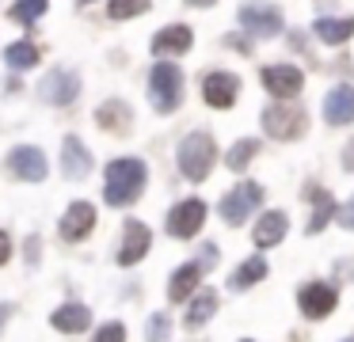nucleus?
<instances>
[{"label":"nucleus","instance_id":"f03ea898","mask_svg":"<svg viewBox=\"0 0 354 342\" xmlns=\"http://www.w3.org/2000/svg\"><path fill=\"white\" fill-rule=\"evenodd\" d=\"M176 160H179V171H183V179L202 182V179L209 175V167H214V160H217V144H214V137L202 133V129L187 133L183 141H179Z\"/></svg>","mask_w":354,"mask_h":342},{"label":"nucleus","instance_id":"c756f323","mask_svg":"<svg viewBox=\"0 0 354 342\" xmlns=\"http://www.w3.org/2000/svg\"><path fill=\"white\" fill-rule=\"evenodd\" d=\"M171 331V319L168 312H156V316H149V327H145V342H164V334Z\"/></svg>","mask_w":354,"mask_h":342},{"label":"nucleus","instance_id":"7c9ffc66","mask_svg":"<svg viewBox=\"0 0 354 342\" xmlns=\"http://www.w3.org/2000/svg\"><path fill=\"white\" fill-rule=\"evenodd\" d=\"M92 342H126V327L118 323V319H111V323H103L100 331H95Z\"/></svg>","mask_w":354,"mask_h":342},{"label":"nucleus","instance_id":"39448f33","mask_svg":"<svg viewBox=\"0 0 354 342\" xmlns=\"http://www.w3.org/2000/svg\"><path fill=\"white\" fill-rule=\"evenodd\" d=\"M259 205H263V187H255V182H236V187L221 198V220L229 228H240Z\"/></svg>","mask_w":354,"mask_h":342},{"label":"nucleus","instance_id":"c9c22d12","mask_svg":"<svg viewBox=\"0 0 354 342\" xmlns=\"http://www.w3.org/2000/svg\"><path fill=\"white\" fill-rule=\"evenodd\" d=\"M343 167H346V171H354V141L343 149Z\"/></svg>","mask_w":354,"mask_h":342},{"label":"nucleus","instance_id":"4c0bfd02","mask_svg":"<svg viewBox=\"0 0 354 342\" xmlns=\"http://www.w3.org/2000/svg\"><path fill=\"white\" fill-rule=\"evenodd\" d=\"M187 4H191V8H194V4H198V8H209V4H217V0H187Z\"/></svg>","mask_w":354,"mask_h":342},{"label":"nucleus","instance_id":"4468645a","mask_svg":"<svg viewBox=\"0 0 354 342\" xmlns=\"http://www.w3.org/2000/svg\"><path fill=\"white\" fill-rule=\"evenodd\" d=\"M149 240H153L149 225H141V220H126L122 247H118V266H133V263H141V258H145V251H149Z\"/></svg>","mask_w":354,"mask_h":342},{"label":"nucleus","instance_id":"2eb2a0df","mask_svg":"<svg viewBox=\"0 0 354 342\" xmlns=\"http://www.w3.org/2000/svg\"><path fill=\"white\" fill-rule=\"evenodd\" d=\"M62 171H65V179H73V182H80V179L92 175V152L84 149L80 137H65V144H62Z\"/></svg>","mask_w":354,"mask_h":342},{"label":"nucleus","instance_id":"0eeeda50","mask_svg":"<svg viewBox=\"0 0 354 342\" xmlns=\"http://www.w3.org/2000/svg\"><path fill=\"white\" fill-rule=\"evenodd\" d=\"M206 225V202L202 198H183L176 209L168 213V232L176 240H194Z\"/></svg>","mask_w":354,"mask_h":342},{"label":"nucleus","instance_id":"2f4dec72","mask_svg":"<svg viewBox=\"0 0 354 342\" xmlns=\"http://www.w3.org/2000/svg\"><path fill=\"white\" fill-rule=\"evenodd\" d=\"M335 220H339V225L346 228V232H354V198H351V202H346V205H339Z\"/></svg>","mask_w":354,"mask_h":342},{"label":"nucleus","instance_id":"72a5a7b5","mask_svg":"<svg viewBox=\"0 0 354 342\" xmlns=\"http://www.w3.org/2000/svg\"><path fill=\"white\" fill-rule=\"evenodd\" d=\"M12 258V240H8V232H0V266Z\"/></svg>","mask_w":354,"mask_h":342},{"label":"nucleus","instance_id":"473e14b6","mask_svg":"<svg viewBox=\"0 0 354 342\" xmlns=\"http://www.w3.org/2000/svg\"><path fill=\"white\" fill-rule=\"evenodd\" d=\"M198 263L202 266H214L217 263V247H214V243H202V258H198Z\"/></svg>","mask_w":354,"mask_h":342},{"label":"nucleus","instance_id":"ea45409f","mask_svg":"<svg viewBox=\"0 0 354 342\" xmlns=\"http://www.w3.org/2000/svg\"><path fill=\"white\" fill-rule=\"evenodd\" d=\"M346 342H354V334H351V339H346Z\"/></svg>","mask_w":354,"mask_h":342},{"label":"nucleus","instance_id":"58836bf2","mask_svg":"<svg viewBox=\"0 0 354 342\" xmlns=\"http://www.w3.org/2000/svg\"><path fill=\"white\" fill-rule=\"evenodd\" d=\"M80 4H92V0H80Z\"/></svg>","mask_w":354,"mask_h":342},{"label":"nucleus","instance_id":"dca6fc26","mask_svg":"<svg viewBox=\"0 0 354 342\" xmlns=\"http://www.w3.org/2000/svg\"><path fill=\"white\" fill-rule=\"evenodd\" d=\"M324 122L328 126H351L354 122V88L351 84H339L328 91L324 99Z\"/></svg>","mask_w":354,"mask_h":342},{"label":"nucleus","instance_id":"393cba45","mask_svg":"<svg viewBox=\"0 0 354 342\" xmlns=\"http://www.w3.org/2000/svg\"><path fill=\"white\" fill-rule=\"evenodd\" d=\"M214 312H217V293H214V289H202L198 296H191V308H187L183 323L194 331V327H202L209 316H214Z\"/></svg>","mask_w":354,"mask_h":342},{"label":"nucleus","instance_id":"bb28decb","mask_svg":"<svg viewBox=\"0 0 354 342\" xmlns=\"http://www.w3.org/2000/svg\"><path fill=\"white\" fill-rule=\"evenodd\" d=\"M4 61H8V68H16V73L35 68L39 65V46L35 42H12L8 50H4Z\"/></svg>","mask_w":354,"mask_h":342},{"label":"nucleus","instance_id":"aec40b11","mask_svg":"<svg viewBox=\"0 0 354 342\" xmlns=\"http://www.w3.org/2000/svg\"><path fill=\"white\" fill-rule=\"evenodd\" d=\"M202 274H206V266H202V263H183L176 274H171L168 296H171L176 304L191 301V296H194V289H198V281H202Z\"/></svg>","mask_w":354,"mask_h":342},{"label":"nucleus","instance_id":"9d476101","mask_svg":"<svg viewBox=\"0 0 354 342\" xmlns=\"http://www.w3.org/2000/svg\"><path fill=\"white\" fill-rule=\"evenodd\" d=\"M240 27L248 35H259V38H274L282 30V12L270 4H244L240 8Z\"/></svg>","mask_w":354,"mask_h":342},{"label":"nucleus","instance_id":"a211bd4d","mask_svg":"<svg viewBox=\"0 0 354 342\" xmlns=\"http://www.w3.org/2000/svg\"><path fill=\"white\" fill-rule=\"evenodd\" d=\"M95 122H100V129H107V133L126 137L133 129V111L122 99H107V103H100V111H95Z\"/></svg>","mask_w":354,"mask_h":342},{"label":"nucleus","instance_id":"a878e982","mask_svg":"<svg viewBox=\"0 0 354 342\" xmlns=\"http://www.w3.org/2000/svg\"><path fill=\"white\" fill-rule=\"evenodd\" d=\"M255 152H259V141H255V137H240V141L225 152V167H229V171H244L255 160Z\"/></svg>","mask_w":354,"mask_h":342},{"label":"nucleus","instance_id":"20e7f679","mask_svg":"<svg viewBox=\"0 0 354 342\" xmlns=\"http://www.w3.org/2000/svg\"><path fill=\"white\" fill-rule=\"evenodd\" d=\"M263 129H267V137H274V141H297L308 129V114L301 111V106L278 99V103H270L267 111H263Z\"/></svg>","mask_w":354,"mask_h":342},{"label":"nucleus","instance_id":"412c9836","mask_svg":"<svg viewBox=\"0 0 354 342\" xmlns=\"http://www.w3.org/2000/svg\"><path fill=\"white\" fill-rule=\"evenodd\" d=\"M286 228H290L286 213L267 209L259 220H255V247H274V243H282L286 240Z\"/></svg>","mask_w":354,"mask_h":342},{"label":"nucleus","instance_id":"6e6552de","mask_svg":"<svg viewBox=\"0 0 354 342\" xmlns=\"http://www.w3.org/2000/svg\"><path fill=\"white\" fill-rule=\"evenodd\" d=\"M39 95L46 99V103H54V106L73 103V99L80 95V76L73 73V68H54V73H46V76H42Z\"/></svg>","mask_w":354,"mask_h":342},{"label":"nucleus","instance_id":"f3484780","mask_svg":"<svg viewBox=\"0 0 354 342\" xmlns=\"http://www.w3.org/2000/svg\"><path fill=\"white\" fill-rule=\"evenodd\" d=\"M194 42V30L183 27V23H171V27L156 30L153 35V53L156 57H176V53H187Z\"/></svg>","mask_w":354,"mask_h":342},{"label":"nucleus","instance_id":"ddd939ff","mask_svg":"<svg viewBox=\"0 0 354 342\" xmlns=\"http://www.w3.org/2000/svg\"><path fill=\"white\" fill-rule=\"evenodd\" d=\"M95 228V209H92V202H73L69 209H65V217H62V240L65 243H80L88 232Z\"/></svg>","mask_w":354,"mask_h":342},{"label":"nucleus","instance_id":"f704fd0d","mask_svg":"<svg viewBox=\"0 0 354 342\" xmlns=\"http://www.w3.org/2000/svg\"><path fill=\"white\" fill-rule=\"evenodd\" d=\"M27 263H39V240H35V236H31V240H27Z\"/></svg>","mask_w":354,"mask_h":342},{"label":"nucleus","instance_id":"9b49d317","mask_svg":"<svg viewBox=\"0 0 354 342\" xmlns=\"http://www.w3.org/2000/svg\"><path fill=\"white\" fill-rule=\"evenodd\" d=\"M236 91H240V76H236V73H225V68H217V73H206V76H202V95H206V103L217 106V111H225V106L236 103Z\"/></svg>","mask_w":354,"mask_h":342},{"label":"nucleus","instance_id":"6ab92c4d","mask_svg":"<svg viewBox=\"0 0 354 342\" xmlns=\"http://www.w3.org/2000/svg\"><path fill=\"white\" fill-rule=\"evenodd\" d=\"M305 198L313 202V217H308L305 232L316 236V232H324V225H328V220L339 213V205H335V198H331L324 187H305Z\"/></svg>","mask_w":354,"mask_h":342},{"label":"nucleus","instance_id":"c85d7f7f","mask_svg":"<svg viewBox=\"0 0 354 342\" xmlns=\"http://www.w3.org/2000/svg\"><path fill=\"white\" fill-rule=\"evenodd\" d=\"M42 12H46V0H16V4H12V15H16L19 23H35Z\"/></svg>","mask_w":354,"mask_h":342},{"label":"nucleus","instance_id":"f8f14e48","mask_svg":"<svg viewBox=\"0 0 354 342\" xmlns=\"http://www.w3.org/2000/svg\"><path fill=\"white\" fill-rule=\"evenodd\" d=\"M8 171L24 182H42L46 179V156L35 144H19V149L8 152Z\"/></svg>","mask_w":354,"mask_h":342},{"label":"nucleus","instance_id":"b1692460","mask_svg":"<svg viewBox=\"0 0 354 342\" xmlns=\"http://www.w3.org/2000/svg\"><path fill=\"white\" fill-rule=\"evenodd\" d=\"M263 278H267V258L252 255V258H244V263L236 266V274L229 278V289H248V285H255V281H263Z\"/></svg>","mask_w":354,"mask_h":342},{"label":"nucleus","instance_id":"423d86ee","mask_svg":"<svg viewBox=\"0 0 354 342\" xmlns=\"http://www.w3.org/2000/svg\"><path fill=\"white\" fill-rule=\"evenodd\" d=\"M335 304H339V293L328 281H305L297 289V308L305 319H328L335 312Z\"/></svg>","mask_w":354,"mask_h":342},{"label":"nucleus","instance_id":"5701e85b","mask_svg":"<svg viewBox=\"0 0 354 342\" xmlns=\"http://www.w3.org/2000/svg\"><path fill=\"white\" fill-rule=\"evenodd\" d=\"M313 30H316V38H320V42L339 46V42H346V38L354 35V15H346V19H328V15H320Z\"/></svg>","mask_w":354,"mask_h":342},{"label":"nucleus","instance_id":"4be33fe9","mask_svg":"<svg viewBox=\"0 0 354 342\" xmlns=\"http://www.w3.org/2000/svg\"><path fill=\"white\" fill-rule=\"evenodd\" d=\"M50 323H54L57 331H65V334H80V331L92 327V312H88L84 304H62V308L50 316Z\"/></svg>","mask_w":354,"mask_h":342},{"label":"nucleus","instance_id":"1a4fd4ad","mask_svg":"<svg viewBox=\"0 0 354 342\" xmlns=\"http://www.w3.org/2000/svg\"><path fill=\"white\" fill-rule=\"evenodd\" d=\"M263 88L274 99H297L301 88H305V76H301L297 65H267L263 68Z\"/></svg>","mask_w":354,"mask_h":342},{"label":"nucleus","instance_id":"7ed1b4c3","mask_svg":"<svg viewBox=\"0 0 354 342\" xmlns=\"http://www.w3.org/2000/svg\"><path fill=\"white\" fill-rule=\"evenodd\" d=\"M149 99L160 114L179 111L183 103V73H179L176 61H156L153 73H149Z\"/></svg>","mask_w":354,"mask_h":342},{"label":"nucleus","instance_id":"f257e3e1","mask_svg":"<svg viewBox=\"0 0 354 342\" xmlns=\"http://www.w3.org/2000/svg\"><path fill=\"white\" fill-rule=\"evenodd\" d=\"M145 164L133 156L126 160H111L107 171H103V198H107V205H133L141 198V190H145Z\"/></svg>","mask_w":354,"mask_h":342},{"label":"nucleus","instance_id":"e433bc0d","mask_svg":"<svg viewBox=\"0 0 354 342\" xmlns=\"http://www.w3.org/2000/svg\"><path fill=\"white\" fill-rule=\"evenodd\" d=\"M8 316H12V304H0V331H4V323H8Z\"/></svg>","mask_w":354,"mask_h":342},{"label":"nucleus","instance_id":"cd10ccee","mask_svg":"<svg viewBox=\"0 0 354 342\" xmlns=\"http://www.w3.org/2000/svg\"><path fill=\"white\" fill-rule=\"evenodd\" d=\"M149 12V0H111L107 15L111 19H133V15H145Z\"/></svg>","mask_w":354,"mask_h":342}]
</instances>
